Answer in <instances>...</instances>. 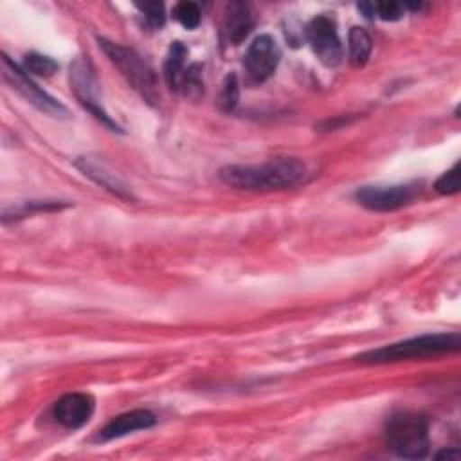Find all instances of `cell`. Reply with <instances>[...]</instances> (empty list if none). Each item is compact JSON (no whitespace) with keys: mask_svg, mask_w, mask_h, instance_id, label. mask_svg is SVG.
<instances>
[{"mask_svg":"<svg viewBox=\"0 0 461 461\" xmlns=\"http://www.w3.org/2000/svg\"><path fill=\"white\" fill-rule=\"evenodd\" d=\"M308 167L299 158H276L263 164H232L220 169V178L236 189L277 191L303 184Z\"/></svg>","mask_w":461,"mask_h":461,"instance_id":"obj_1","label":"cell"},{"mask_svg":"<svg viewBox=\"0 0 461 461\" xmlns=\"http://www.w3.org/2000/svg\"><path fill=\"white\" fill-rule=\"evenodd\" d=\"M459 348H461L459 333H429V335L405 339L394 344L382 346L378 349L366 351L358 355L357 360L362 364H389V362L454 353Z\"/></svg>","mask_w":461,"mask_h":461,"instance_id":"obj_2","label":"cell"},{"mask_svg":"<svg viewBox=\"0 0 461 461\" xmlns=\"http://www.w3.org/2000/svg\"><path fill=\"white\" fill-rule=\"evenodd\" d=\"M385 439L400 457L421 459L429 452V421L418 412L393 414L385 427Z\"/></svg>","mask_w":461,"mask_h":461,"instance_id":"obj_3","label":"cell"},{"mask_svg":"<svg viewBox=\"0 0 461 461\" xmlns=\"http://www.w3.org/2000/svg\"><path fill=\"white\" fill-rule=\"evenodd\" d=\"M99 47L108 56V59L119 68V72L126 77V81L148 101L157 103L160 99L157 76L153 68L133 50L128 47H122L115 41L99 38Z\"/></svg>","mask_w":461,"mask_h":461,"instance_id":"obj_4","label":"cell"},{"mask_svg":"<svg viewBox=\"0 0 461 461\" xmlns=\"http://www.w3.org/2000/svg\"><path fill=\"white\" fill-rule=\"evenodd\" d=\"M2 70L5 81L20 94L23 95L31 104H34L38 110H41L47 115L52 117H65L67 108L56 101L52 95H49L45 90H41L36 83L31 81L25 70H22L14 61L9 59V56H2Z\"/></svg>","mask_w":461,"mask_h":461,"instance_id":"obj_5","label":"cell"},{"mask_svg":"<svg viewBox=\"0 0 461 461\" xmlns=\"http://www.w3.org/2000/svg\"><path fill=\"white\" fill-rule=\"evenodd\" d=\"M70 85L72 90L76 94V97L79 99V103L95 117L99 119L103 124H106L108 128H112L113 131H119L117 124L110 119V115L103 110L101 101H99V85H97V77L90 67L88 61H85L83 58H77L72 65H70Z\"/></svg>","mask_w":461,"mask_h":461,"instance_id":"obj_6","label":"cell"},{"mask_svg":"<svg viewBox=\"0 0 461 461\" xmlns=\"http://www.w3.org/2000/svg\"><path fill=\"white\" fill-rule=\"evenodd\" d=\"M420 194V184L398 185H366L355 193L357 202L376 212L396 211L409 205Z\"/></svg>","mask_w":461,"mask_h":461,"instance_id":"obj_7","label":"cell"},{"mask_svg":"<svg viewBox=\"0 0 461 461\" xmlns=\"http://www.w3.org/2000/svg\"><path fill=\"white\" fill-rule=\"evenodd\" d=\"M306 40L326 67H337L342 61V45L331 18L324 14L312 18L306 25Z\"/></svg>","mask_w":461,"mask_h":461,"instance_id":"obj_8","label":"cell"},{"mask_svg":"<svg viewBox=\"0 0 461 461\" xmlns=\"http://www.w3.org/2000/svg\"><path fill=\"white\" fill-rule=\"evenodd\" d=\"M279 58H281V50L276 40L270 34H259L249 45L243 65L249 77L256 83H261L274 74V70L277 68Z\"/></svg>","mask_w":461,"mask_h":461,"instance_id":"obj_9","label":"cell"},{"mask_svg":"<svg viewBox=\"0 0 461 461\" xmlns=\"http://www.w3.org/2000/svg\"><path fill=\"white\" fill-rule=\"evenodd\" d=\"M94 412V398L86 393H68L54 405V418L67 429H79Z\"/></svg>","mask_w":461,"mask_h":461,"instance_id":"obj_10","label":"cell"},{"mask_svg":"<svg viewBox=\"0 0 461 461\" xmlns=\"http://www.w3.org/2000/svg\"><path fill=\"white\" fill-rule=\"evenodd\" d=\"M157 421L155 414L146 411V409H135L124 414H119L117 418H113L101 432H99V439L108 441V439H115V438H122L126 434H131L135 430H144L153 427Z\"/></svg>","mask_w":461,"mask_h":461,"instance_id":"obj_11","label":"cell"},{"mask_svg":"<svg viewBox=\"0 0 461 461\" xmlns=\"http://www.w3.org/2000/svg\"><path fill=\"white\" fill-rule=\"evenodd\" d=\"M254 27V14L247 4L241 2H232L227 7L223 25H221V34L227 43L238 45L241 43L249 32Z\"/></svg>","mask_w":461,"mask_h":461,"instance_id":"obj_12","label":"cell"},{"mask_svg":"<svg viewBox=\"0 0 461 461\" xmlns=\"http://www.w3.org/2000/svg\"><path fill=\"white\" fill-rule=\"evenodd\" d=\"M76 166L85 173L88 175L90 178H94L97 184H101L103 187H106L108 191H112L113 194L121 196V198H131V193L128 191V187L115 176V173L108 171L103 164L88 158V157H81Z\"/></svg>","mask_w":461,"mask_h":461,"instance_id":"obj_13","label":"cell"},{"mask_svg":"<svg viewBox=\"0 0 461 461\" xmlns=\"http://www.w3.org/2000/svg\"><path fill=\"white\" fill-rule=\"evenodd\" d=\"M185 56H187L185 47L180 41H173L164 61V79L169 90L180 92V85L185 74Z\"/></svg>","mask_w":461,"mask_h":461,"instance_id":"obj_14","label":"cell"},{"mask_svg":"<svg viewBox=\"0 0 461 461\" xmlns=\"http://www.w3.org/2000/svg\"><path fill=\"white\" fill-rule=\"evenodd\" d=\"M373 41L364 27H351L348 34V56L353 67H364L371 56Z\"/></svg>","mask_w":461,"mask_h":461,"instance_id":"obj_15","label":"cell"},{"mask_svg":"<svg viewBox=\"0 0 461 461\" xmlns=\"http://www.w3.org/2000/svg\"><path fill=\"white\" fill-rule=\"evenodd\" d=\"M23 70L40 77H49L58 70V63L49 56L31 52L23 56Z\"/></svg>","mask_w":461,"mask_h":461,"instance_id":"obj_16","label":"cell"},{"mask_svg":"<svg viewBox=\"0 0 461 461\" xmlns=\"http://www.w3.org/2000/svg\"><path fill=\"white\" fill-rule=\"evenodd\" d=\"M203 90V83H202V68L198 63H193L185 68L182 85H180V92L187 97L196 99Z\"/></svg>","mask_w":461,"mask_h":461,"instance_id":"obj_17","label":"cell"},{"mask_svg":"<svg viewBox=\"0 0 461 461\" xmlns=\"http://www.w3.org/2000/svg\"><path fill=\"white\" fill-rule=\"evenodd\" d=\"M173 16L185 29H194L200 23V7L193 2H178L173 7Z\"/></svg>","mask_w":461,"mask_h":461,"instance_id":"obj_18","label":"cell"},{"mask_svg":"<svg viewBox=\"0 0 461 461\" xmlns=\"http://www.w3.org/2000/svg\"><path fill=\"white\" fill-rule=\"evenodd\" d=\"M238 99H240V85H238V77L236 74H229L223 81V86H221V92H220V106L221 110L225 112H230L234 110V106L238 104Z\"/></svg>","mask_w":461,"mask_h":461,"instance_id":"obj_19","label":"cell"},{"mask_svg":"<svg viewBox=\"0 0 461 461\" xmlns=\"http://www.w3.org/2000/svg\"><path fill=\"white\" fill-rule=\"evenodd\" d=\"M459 164H454L448 171H445L434 184V189L439 194H456L459 193Z\"/></svg>","mask_w":461,"mask_h":461,"instance_id":"obj_20","label":"cell"},{"mask_svg":"<svg viewBox=\"0 0 461 461\" xmlns=\"http://www.w3.org/2000/svg\"><path fill=\"white\" fill-rule=\"evenodd\" d=\"M137 9L142 13V16L146 18L148 25L153 29H158L164 25L166 22V13H164V5L158 2H146V4H137Z\"/></svg>","mask_w":461,"mask_h":461,"instance_id":"obj_21","label":"cell"},{"mask_svg":"<svg viewBox=\"0 0 461 461\" xmlns=\"http://www.w3.org/2000/svg\"><path fill=\"white\" fill-rule=\"evenodd\" d=\"M405 7L398 2H373V16H378L385 22H396L402 18Z\"/></svg>","mask_w":461,"mask_h":461,"instance_id":"obj_22","label":"cell"},{"mask_svg":"<svg viewBox=\"0 0 461 461\" xmlns=\"http://www.w3.org/2000/svg\"><path fill=\"white\" fill-rule=\"evenodd\" d=\"M438 459H452V461H457L461 457V452L459 448H445L441 450L439 454H436Z\"/></svg>","mask_w":461,"mask_h":461,"instance_id":"obj_23","label":"cell"}]
</instances>
